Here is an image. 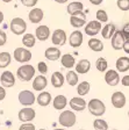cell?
<instances>
[{
    "label": "cell",
    "mask_w": 129,
    "mask_h": 130,
    "mask_svg": "<svg viewBox=\"0 0 129 130\" xmlns=\"http://www.w3.org/2000/svg\"><path fill=\"white\" fill-rule=\"evenodd\" d=\"M87 109L93 116L100 117L106 113V105L100 99L94 98V99H91L87 102Z\"/></svg>",
    "instance_id": "cell-1"
},
{
    "label": "cell",
    "mask_w": 129,
    "mask_h": 130,
    "mask_svg": "<svg viewBox=\"0 0 129 130\" xmlns=\"http://www.w3.org/2000/svg\"><path fill=\"white\" fill-rule=\"evenodd\" d=\"M7 43V35L4 29H0V46H4Z\"/></svg>",
    "instance_id": "cell-41"
},
{
    "label": "cell",
    "mask_w": 129,
    "mask_h": 130,
    "mask_svg": "<svg viewBox=\"0 0 129 130\" xmlns=\"http://www.w3.org/2000/svg\"><path fill=\"white\" fill-rule=\"evenodd\" d=\"M54 130H66L65 128H57V129H54Z\"/></svg>",
    "instance_id": "cell-50"
},
{
    "label": "cell",
    "mask_w": 129,
    "mask_h": 130,
    "mask_svg": "<svg viewBox=\"0 0 129 130\" xmlns=\"http://www.w3.org/2000/svg\"><path fill=\"white\" fill-rule=\"evenodd\" d=\"M115 68L119 73L127 72L129 71V57L128 56H121L119 57L115 62Z\"/></svg>",
    "instance_id": "cell-21"
},
{
    "label": "cell",
    "mask_w": 129,
    "mask_h": 130,
    "mask_svg": "<svg viewBox=\"0 0 129 130\" xmlns=\"http://www.w3.org/2000/svg\"><path fill=\"white\" fill-rule=\"evenodd\" d=\"M59 124L64 128H71L76 124L77 122V116H76L75 111L72 110H64L59 114L58 116Z\"/></svg>",
    "instance_id": "cell-3"
},
{
    "label": "cell",
    "mask_w": 129,
    "mask_h": 130,
    "mask_svg": "<svg viewBox=\"0 0 129 130\" xmlns=\"http://www.w3.org/2000/svg\"><path fill=\"white\" fill-rule=\"evenodd\" d=\"M79 130H84V129H79Z\"/></svg>",
    "instance_id": "cell-54"
},
{
    "label": "cell",
    "mask_w": 129,
    "mask_h": 130,
    "mask_svg": "<svg viewBox=\"0 0 129 130\" xmlns=\"http://www.w3.org/2000/svg\"><path fill=\"white\" fill-rule=\"evenodd\" d=\"M112 130H118V129H112Z\"/></svg>",
    "instance_id": "cell-53"
},
{
    "label": "cell",
    "mask_w": 129,
    "mask_h": 130,
    "mask_svg": "<svg viewBox=\"0 0 129 130\" xmlns=\"http://www.w3.org/2000/svg\"><path fill=\"white\" fill-rule=\"evenodd\" d=\"M95 19L101 23H106L108 21V14L105 9H98L95 13Z\"/></svg>",
    "instance_id": "cell-36"
},
{
    "label": "cell",
    "mask_w": 129,
    "mask_h": 130,
    "mask_svg": "<svg viewBox=\"0 0 129 130\" xmlns=\"http://www.w3.org/2000/svg\"><path fill=\"white\" fill-rule=\"evenodd\" d=\"M6 88L4 86H1L0 85V101H3V100H5V98H6Z\"/></svg>",
    "instance_id": "cell-44"
},
{
    "label": "cell",
    "mask_w": 129,
    "mask_h": 130,
    "mask_svg": "<svg viewBox=\"0 0 129 130\" xmlns=\"http://www.w3.org/2000/svg\"><path fill=\"white\" fill-rule=\"evenodd\" d=\"M83 11H84V5L80 1H72V3H70L66 7V12L70 16L84 14Z\"/></svg>",
    "instance_id": "cell-19"
},
{
    "label": "cell",
    "mask_w": 129,
    "mask_h": 130,
    "mask_svg": "<svg viewBox=\"0 0 129 130\" xmlns=\"http://www.w3.org/2000/svg\"><path fill=\"white\" fill-rule=\"evenodd\" d=\"M33 89L36 91V92H43L46 87L48 86V79H47L46 76L43 74H40V76H36L35 78L33 79Z\"/></svg>",
    "instance_id": "cell-14"
},
{
    "label": "cell",
    "mask_w": 129,
    "mask_h": 130,
    "mask_svg": "<svg viewBox=\"0 0 129 130\" xmlns=\"http://www.w3.org/2000/svg\"><path fill=\"white\" fill-rule=\"evenodd\" d=\"M90 89H91V84H90L89 81H81L77 85V93H78L79 96H85L90 93Z\"/></svg>",
    "instance_id": "cell-32"
},
{
    "label": "cell",
    "mask_w": 129,
    "mask_h": 130,
    "mask_svg": "<svg viewBox=\"0 0 129 130\" xmlns=\"http://www.w3.org/2000/svg\"><path fill=\"white\" fill-rule=\"evenodd\" d=\"M35 36L36 40L41 41V42H46L49 37H51V32H50V28L46 24H41L35 29Z\"/></svg>",
    "instance_id": "cell-17"
},
{
    "label": "cell",
    "mask_w": 129,
    "mask_h": 130,
    "mask_svg": "<svg viewBox=\"0 0 129 130\" xmlns=\"http://www.w3.org/2000/svg\"><path fill=\"white\" fill-rule=\"evenodd\" d=\"M86 16L85 14H80V15H72L70 16V24L73 28H81L86 26Z\"/></svg>",
    "instance_id": "cell-27"
},
{
    "label": "cell",
    "mask_w": 129,
    "mask_h": 130,
    "mask_svg": "<svg viewBox=\"0 0 129 130\" xmlns=\"http://www.w3.org/2000/svg\"><path fill=\"white\" fill-rule=\"evenodd\" d=\"M21 4L24 6V7L28 8H34L36 6V4L38 3V0H20Z\"/></svg>",
    "instance_id": "cell-39"
},
{
    "label": "cell",
    "mask_w": 129,
    "mask_h": 130,
    "mask_svg": "<svg viewBox=\"0 0 129 130\" xmlns=\"http://www.w3.org/2000/svg\"><path fill=\"white\" fill-rule=\"evenodd\" d=\"M121 85L124 87H129V74H126L121 78Z\"/></svg>",
    "instance_id": "cell-43"
},
{
    "label": "cell",
    "mask_w": 129,
    "mask_h": 130,
    "mask_svg": "<svg viewBox=\"0 0 129 130\" xmlns=\"http://www.w3.org/2000/svg\"><path fill=\"white\" fill-rule=\"evenodd\" d=\"M69 105H70L71 109L73 111H83L84 109L87 107V102L85 101L83 96H75L72 98L70 101H69Z\"/></svg>",
    "instance_id": "cell-15"
},
{
    "label": "cell",
    "mask_w": 129,
    "mask_h": 130,
    "mask_svg": "<svg viewBox=\"0 0 129 130\" xmlns=\"http://www.w3.org/2000/svg\"><path fill=\"white\" fill-rule=\"evenodd\" d=\"M102 27H101V22H99L98 20H92V21L87 22L84 28V31L87 36H91L94 37L95 35H98L100 31H101Z\"/></svg>",
    "instance_id": "cell-8"
},
{
    "label": "cell",
    "mask_w": 129,
    "mask_h": 130,
    "mask_svg": "<svg viewBox=\"0 0 129 130\" xmlns=\"http://www.w3.org/2000/svg\"><path fill=\"white\" fill-rule=\"evenodd\" d=\"M4 19H5V15H4V13L1 11H0V24L4 22Z\"/></svg>",
    "instance_id": "cell-47"
},
{
    "label": "cell",
    "mask_w": 129,
    "mask_h": 130,
    "mask_svg": "<svg viewBox=\"0 0 129 130\" xmlns=\"http://www.w3.org/2000/svg\"><path fill=\"white\" fill-rule=\"evenodd\" d=\"M18 117L22 123H28V122H32L36 117V111L32 107H23L22 109H20Z\"/></svg>",
    "instance_id": "cell-7"
},
{
    "label": "cell",
    "mask_w": 129,
    "mask_h": 130,
    "mask_svg": "<svg viewBox=\"0 0 129 130\" xmlns=\"http://www.w3.org/2000/svg\"><path fill=\"white\" fill-rule=\"evenodd\" d=\"M89 1L94 6H99V5H101V4L104 3V0H89Z\"/></svg>",
    "instance_id": "cell-46"
},
{
    "label": "cell",
    "mask_w": 129,
    "mask_h": 130,
    "mask_svg": "<svg viewBox=\"0 0 129 130\" xmlns=\"http://www.w3.org/2000/svg\"><path fill=\"white\" fill-rule=\"evenodd\" d=\"M95 68L99 72H106L108 70V62L105 57H99L97 60H95Z\"/></svg>",
    "instance_id": "cell-34"
},
{
    "label": "cell",
    "mask_w": 129,
    "mask_h": 130,
    "mask_svg": "<svg viewBox=\"0 0 129 130\" xmlns=\"http://www.w3.org/2000/svg\"><path fill=\"white\" fill-rule=\"evenodd\" d=\"M127 55H129V40H126L124 42V45H123V49H122Z\"/></svg>",
    "instance_id": "cell-45"
},
{
    "label": "cell",
    "mask_w": 129,
    "mask_h": 130,
    "mask_svg": "<svg viewBox=\"0 0 129 130\" xmlns=\"http://www.w3.org/2000/svg\"><path fill=\"white\" fill-rule=\"evenodd\" d=\"M128 130H129V129H128Z\"/></svg>",
    "instance_id": "cell-55"
},
{
    "label": "cell",
    "mask_w": 129,
    "mask_h": 130,
    "mask_svg": "<svg viewBox=\"0 0 129 130\" xmlns=\"http://www.w3.org/2000/svg\"><path fill=\"white\" fill-rule=\"evenodd\" d=\"M116 6L122 12L129 11V0H116Z\"/></svg>",
    "instance_id": "cell-37"
},
{
    "label": "cell",
    "mask_w": 129,
    "mask_h": 130,
    "mask_svg": "<svg viewBox=\"0 0 129 130\" xmlns=\"http://www.w3.org/2000/svg\"><path fill=\"white\" fill-rule=\"evenodd\" d=\"M15 74H14L12 71H4L1 74H0V83H1V86H4L5 88H11L15 85Z\"/></svg>",
    "instance_id": "cell-12"
},
{
    "label": "cell",
    "mask_w": 129,
    "mask_h": 130,
    "mask_svg": "<svg viewBox=\"0 0 129 130\" xmlns=\"http://www.w3.org/2000/svg\"><path fill=\"white\" fill-rule=\"evenodd\" d=\"M12 55L7 51L0 52V69H5L8 65H11Z\"/></svg>",
    "instance_id": "cell-33"
},
{
    "label": "cell",
    "mask_w": 129,
    "mask_h": 130,
    "mask_svg": "<svg viewBox=\"0 0 129 130\" xmlns=\"http://www.w3.org/2000/svg\"><path fill=\"white\" fill-rule=\"evenodd\" d=\"M35 72L36 70L33 65L24 64L18 68L16 76H18V79H20L21 81H30L35 78Z\"/></svg>",
    "instance_id": "cell-2"
},
{
    "label": "cell",
    "mask_w": 129,
    "mask_h": 130,
    "mask_svg": "<svg viewBox=\"0 0 129 130\" xmlns=\"http://www.w3.org/2000/svg\"><path fill=\"white\" fill-rule=\"evenodd\" d=\"M105 81L108 86H116L120 83V73L116 70H107L105 72Z\"/></svg>",
    "instance_id": "cell-13"
},
{
    "label": "cell",
    "mask_w": 129,
    "mask_h": 130,
    "mask_svg": "<svg viewBox=\"0 0 129 130\" xmlns=\"http://www.w3.org/2000/svg\"><path fill=\"white\" fill-rule=\"evenodd\" d=\"M116 26L114 23H106L101 29V36L105 40H110L116 31Z\"/></svg>",
    "instance_id": "cell-26"
},
{
    "label": "cell",
    "mask_w": 129,
    "mask_h": 130,
    "mask_svg": "<svg viewBox=\"0 0 129 130\" xmlns=\"http://www.w3.org/2000/svg\"><path fill=\"white\" fill-rule=\"evenodd\" d=\"M44 56L50 62H56V60L61 59L62 52H61L59 48H57V46H49L48 49H46V51H44Z\"/></svg>",
    "instance_id": "cell-20"
},
{
    "label": "cell",
    "mask_w": 129,
    "mask_h": 130,
    "mask_svg": "<svg viewBox=\"0 0 129 130\" xmlns=\"http://www.w3.org/2000/svg\"><path fill=\"white\" fill-rule=\"evenodd\" d=\"M122 32H123L126 40H129V22H127L123 27H122Z\"/></svg>",
    "instance_id": "cell-42"
},
{
    "label": "cell",
    "mask_w": 129,
    "mask_h": 130,
    "mask_svg": "<svg viewBox=\"0 0 129 130\" xmlns=\"http://www.w3.org/2000/svg\"><path fill=\"white\" fill-rule=\"evenodd\" d=\"M37 71L41 73V74H47L48 73V65H47L46 62H38L37 64Z\"/></svg>",
    "instance_id": "cell-38"
},
{
    "label": "cell",
    "mask_w": 129,
    "mask_h": 130,
    "mask_svg": "<svg viewBox=\"0 0 129 130\" xmlns=\"http://www.w3.org/2000/svg\"><path fill=\"white\" fill-rule=\"evenodd\" d=\"M67 40H69L70 46H72V48H79L83 44V41H84L83 32L80 30H73L70 34V36L67 37Z\"/></svg>",
    "instance_id": "cell-16"
},
{
    "label": "cell",
    "mask_w": 129,
    "mask_h": 130,
    "mask_svg": "<svg viewBox=\"0 0 129 130\" xmlns=\"http://www.w3.org/2000/svg\"><path fill=\"white\" fill-rule=\"evenodd\" d=\"M13 57L14 59L18 63H21V64H27L33 57V54L29 49L23 48V46H19L16 48L13 52Z\"/></svg>",
    "instance_id": "cell-5"
},
{
    "label": "cell",
    "mask_w": 129,
    "mask_h": 130,
    "mask_svg": "<svg viewBox=\"0 0 129 130\" xmlns=\"http://www.w3.org/2000/svg\"><path fill=\"white\" fill-rule=\"evenodd\" d=\"M67 41V35L65 30L63 29H56L51 34V42L56 46H62L66 43Z\"/></svg>",
    "instance_id": "cell-9"
},
{
    "label": "cell",
    "mask_w": 129,
    "mask_h": 130,
    "mask_svg": "<svg viewBox=\"0 0 129 130\" xmlns=\"http://www.w3.org/2000/svg\"><path fill=\"white\" fill-rule=\"evenodd\" d=\"M36 102H37L38 106H41V107H47V106H49L50 103H52V96H51V94L49 92H41L40 94L37 95V98H36Z\"/></svg>",
    "instance_id": "cell-25"
},
{
    "label": "cell",
    "mask_w": 129,
    "mask_h": 130,
    "mask_svg": "<svg viewBox=\"0 0 129 130\" xmlns=\"http://www.w3.org/2000/svg\"><path fill=\"white\" fill-rule=\"evenodd\" d=\"M128 117H129V110H128Z\"/></svg>",
    "instance_id": "cell-52"
},
{
    "label": "cell",
    "mask_w": 129,
    "mask_h": 130,
    "mask_svg": "<svg viewBox=\"0 0 129 130\" xmlns=\"http://www.w3.org/2000/svg\"><path fill=\"white\" fill-rule=\"evenodd\" d=\"M65 80L70 86H77L79 84V76L78 73L73 70H69L65 76Z\"/></svg>",
    "instance_id": "cell-31"
},
{
    "label": "cell",
    "mask_w": 129,
    "mask_h": 130,
    "mask_svg": "<svg viewBox=\"0 0 129 130\" xmlns=\"http://www.w3.org/2000/svg\"><path fill=\"white\" fill-rule=\"evenodd\" d=\"M110 102H112L114 108L121 109L126 106L127 98H126V95H124V93H122L121 91H116V92H114L113 94H112V96H110Z\"/></svg>",
    "instance_id": "cell-10"
},
{
    "label": "cell",
    "mask_w": 129,
    "mask_h": 130,
    "mask_svg": "<svg viewBox=\"0 0 129 130\" xmlns=\"http://www.w3.org/2000/svg\"><path fill=\"white\" fill-rule=\"evenodd\" d=\"M61 63H62V65L64 66V68H66V69H72V68H75L76 66V58H75V56L73 55H71V54H64V55H62V57H61Z\"/></svg>",
    "instance_id": "cell-28"
},
{
    "label": "cell",
    "mask_w": 129,
    "mask_h": 130,
    "mask_svg": "<svg viewBox=\"0 0 129 130\" xmlns=\"http://www.w3.org/2000/svg\"><path fill=\"white\" fill-rule=\"evenodd\" d=\"M38 130H47V129H38Z\"/></svg>",
    "instance_id": "cell-51"
},
{
    "label": "cell",
    "mask_w": 129,
    "mask_h": 130,
    "mask_svg": "<svg viewBox=\"0 0 129 130\" xmlns=\"http://www.w3.org/2000/svg\"><path fill=\"white\" fill-rule=\"evenodd\" d=\"M87 45L94 52H101L104 50V43H102L99 38H95V37L90 38L89 42H87Z\"/></svg>",
    "instance_id": "cell-29"
},
{
    "label": "cell",
    "mask_w": 129,
    "mask_h": 130,
    "mask_svg": "<svg viewBox=\"0 0 129 130\" xmlns=\"http://www.w3.org/2000/svg\"><path fill=\"white\" fill-rule=\"evenodd\" d=\"M9 29L14 35H24L26 30H27V23L21 18H13L9 23Z\"/></svg>",
    "instance_id": "cell-4"
},
{
    "label": "cell",
    "mask_w": 129,
    "mask_h": 130,
    "mask_svg": "<svg viewBox=\"0 0 129 130\" xmlns=\"http://www.w3.org/2000/svg\"><path fill=\"white\" fill-rule=\"evenodd\" d=\"M18 99H19V102L21 103L23 107H30V106H33L36 102L35 94H34L32 91H29V89H23V91H21V92L19 93Z\"/></svg>",
    "instance_id": "cell-6"
},
{
    "label": "cell",
    "mask_w": 129,
    "mask_h": 130,
    "mask_svg": "<svg viewBox=\"0 0 129 130\" xmlns=\"http://www.w3.org/2000/svg\"><path fill=\"white\" fill-rule=\"evenodd\" d=\"M69 101H67L66 96L63 94L56 95V96L52 99V106L56 110H64V108L67 106Z\"/></svg>",
    "instance_id": "cell-23"
},
{
    "label": "cell",
    "mask_w": 129,
    "mask_h": 130,
    "mask_svg": "<svg viewBox=\"0 0 129 130\" xmlns=\"http://www.w3.org/2000/svg\"><path fill=\"white\" fill-rule=\"evenodd\" d=\"M64 74L59 71H56L51 74V78H50V83L51 85L55 87V88H61V87L64 85Z\"/></svg>",
    "instance_id": "cell-24"
},
{
    "label": "cell",
    "mask_w": 129,
    "mask_h": 130,
    "mask_svg": "<svg viewBox=\"0 0 129 130\" xmlns=\"http://www.w3.org/2000/svg\"><path fill=\"white\" fill-rule=\"evenodd\" d=\"M11 1H13V0H3V3H5V4H8V3H11Z\"/></svg>",
    "instance_id": "cell-49"
},
{
    "label": "cell",
    "mask_w": 129,
    "mask_h": 130,
    "mask_svg": "<svg viewBox=\"0 0 129 130\" xmlns=\"http://www.w3.org/2000/svg\"><path fill=\"white\" fill-rule=\"evenodd\" d=\"M55 3H57V4H66L69 0H54Z\"/></svg>",
    "instance_id": "cell-48"
},
{
    "label": "cell",
    "mask_w": 129,
    "mask_h": 130,
    "mask_svg": "<svg viewBox=\"0 0 129 130\" xmlns=\"http://www.w3.org/2000/svg\"><path fill=\"white\" fill-rule=\"evenodd\" d=\"M36 43V36L35 34L32 32H26L24 35H22V44L23 46H26L27 49H30L35 45Z\"/></svg>",
    "instance_id": "cell-30"
},
{
    "label": "cell",
    "mask_w": 129,
    "mask_h": 130,
    "mask_svg": "<svg viewBox=\"0 0 129 130\" xmlns=\"http://www.w3.org/2000/svg\"><path fill=\"white\" fill-rule=\"evenodd\" d=\"M93 128L95 130H108V123L102 119H97L93 122Z\"/></svg>",
    "instance_id": "cell-35"
},
{
    "label": "cell",
    "mask_w": 129,
    "mask_h": 130,
    "mask_svg": "<svg viewBox=\"0 0 129 130\" xmlns=\"http://www.w3.org/2000/svg\"><path fill=\"white\" fill-rule=\"evenodd\" d=\"M124 42H126V37H124L122 29H118L115 31V34L113 35V37L110 38V44H112V48L114 50H122L124 45Z\"/></svg>",
    "instance_id": "cell-11"
},
{
    "label": "cell",
    "mask_w": 129,
    "mask_h": 130,
    "mask_svg": "<svg viewBox=\"0 0 129 130\" xmlns=\"http://www.w3.org/2000/svg\"><path fill=\"white\" fill-rule=\"evenodd\" d=\"M43 18H44V12H43L42 8L34 7L33 9H30V12L28 13V19H29V21L34 24L40 23V22L43 20Z\"/></svg>",
    "instance_id": "cell-18"
},
{
    "label": "cell",
    "mask_w": 129,
    "mask_h": 130,
    "mask_svg": "<svg viewBox=\"0 0 129 130\" xmlns=\"http://www.w3.org/2000/svg\"><path fill=\"white\" fill-rule=\"evenodd\" d=\"M91 70V62L89 59H80L75 66V71L78 74H86Z\"/></svg>",
    "instance_id": "cell-22"
},
{
    "label": "cell",
    "mask_w": 129,
    "mask_h": 130,
    "mask_svg": "<svg viewBox=\"0 0 129 130\" xmlns=\"http://www.w3.org/2000/svg\"><path fill=\"white\" fill-rule=\"evenodd\" d=\"M19 130H36V127L32 122H28V123H22L19 127Z\"/></svg>",
    "instance_id": "cell-40"
}]
</instances>
